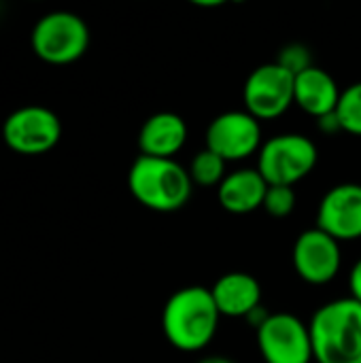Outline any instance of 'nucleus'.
<instances>
[{
	"mask_svg": "<svg viewBox=\"0 0 361 363\" xmlns=\"http://www.w3.org/2000/svg\"><path fill=\"white\" fill-rule=\"evenodd\" d=\"M219 311L211 289L200 285L181 287L174 291L162 311V330L170 347L183 353L206 349L219 328Z\"/></svg>",
	"mask_w": 361,
	"mask_h": 363,
	"instance_id": "obj_1",
	"label": "nucleus"
},
{
	"mask_svg": "<svg viewBox=\"0 0 361 363\" xmlns=\"http://www.w3.org/2000/svg\"><path fill=\"white\" fill-rule=\"evenodd\" d=\"M317 363H361V304L338 298L319 306L309 321Z\"/></svg>",
	"mask_w": 361,
	"mask_h": 363,
	"instance_id": "obj_2",
	"label": "nucleus"
},
{
	"mask_svg": "<svg viewBox=\"0 0 361 363\" xmlns=\"http://www.w3.org/2000/svg\"><path fill=\"white\" fill-rule=\"evenodd\" d=\"M130 194L138 204L155 213L181 211L191 194L194 183L185 166L177 160L138 155L128 174Z\"/></svg>",
	"mask_w": 361,
	"mask_h": 363,
	"instance_id": "obj_3",
	"label": "nucleus"
},
{
	"mask_svg": "<svg viewBox=\"0 0 361 363\" xmlns=\"http://www.w3.org/2000/svg\"><path fill=\"white\" fill-rule=\"evenodd\" d=\"M319 160L317 145L298 132L277 134L268 138L257 153V172L268 185L294 187L306 179Z\"/></svg>",
	"mask_w": 361,
	"mask_h": 363,
	"instance_id": "obj_4",
	"label": "nucleus"
},
{
	"mask_svg": "<svg viewBox=\"0 0 361 363\" xmlns=\"http://www.w3.org/2000/svg\"><path fill=\"white\" fill-rule=\"evenodd\" d=\"M36 55L49 64H70L89 47L87 23L68 11H55L38 19L32 32Z\"/></svg>",
	"mask_w": 361,
	"mask_h": 363,
	"instance_id": "obj_5",
	"label": "nucleus"
},
{
	"mask_svg": "<svg viewBox=\"0 0 361 363\" xmlns=\"http://www.w3.org/2000/svg\"><path fill=\"white\" fill-rule=\"evenodd\" d=\"M294 87L296 77L289 70H285L277 62L262 64L245 81V111L251 113L257 121L277 119L291 108Z\"/></svg>",
	"mask_w": 361,
	"mask_h": 363,
	"instance_id": "obj_6",
	"label": "nucleus"
},
{
	"mask_svg": "<svg viewBox=\"0 0 361 363\" xmlns=\"http://www.w3.org/2000/svg\"><path fill=\"white\" fill-rule=\"evenodd\" d=\"M257 349L266 363H313L309 323L291 313H272L255 332Z\"/></svg>",
	"mask_w": 361,
	"mask_h": 363,
	"instance_id": "obj_7",
	"label": "nucleus"
},
{
	"mask_svg": "<svg viewBox=\"0 0 361 363\" xmlns=\"http://www.w3.org/2000/svg\"><path fill=\"white\" fill-rule=\"evenodd\" d=\"M262 125L247 111H226L206 128V149L223 162L247 160L262 149Z\"/></svg>",
	"mask_w": 361,
	"mask_h": 363,
	"instance_id": "obj_8",
	"label": "nucleus"
},
{
	"mask_svg": "<svg viewBox=\"0 0 361 363\" xmlns=\"http://www.w3.org/2000/svg\"><path fill=\"white\" fill-rule=\"evenodd\" d=\"M62 136L57 115L45 106H23L11 113L2 125L4 143L23 155H40L51 151Z\"/></svg>",
	"mask_w": 361,
	"mask_h": 363,
	"instance_id": "obj_9",
	"label": "nucleus"
},
{
	"mask_svg": "<svg viewBox=\"0 0 361 363\" xmlns=\"http://www.w3.org/2000/svg\"><path fill=\"white\" fill-rule=\"evenodd\" d=\"M291 262L296 274L309 285H328L332 283L343 266L340 242L319 228L304 230L291 249Z\"/></svg>",
	"mask_w": 361,
	"mask_h": 363,
	"instance_id": "obj_10",
	"label": "nucleus"
},
{
	"mask_svg": "<svg viewBox=\"0 0 361 363\" xmlns=\"http://www.w3.org/2000/svg\"><path fill=\"white\" fill-rule=\"evenodd\" d=\"M338 242L361 238V185L340 183L328 189L317 208V225Z\"/></svg>",
	"mask_w": 361,
	"mask_h": 363,
	"instance_id": "obj_11",
	"label": "nucleus"
},
{
	"mask_svg": "<svg viewBox=\"0 0 361 363\" xmlns=\"http://www.w3.org/2000/svg\"><path fill=\"white\" fill-rule=\"evenodd\" d=\"M187 134V123L181 115L170 111L155 113L143 123L138 132L140 155L174 160V155L185 147Z\"/></svg>",
	"mask_w": 361,
	"mask_h": 363,
	"instance_id": "obj_12",
	"label": "nucleus"
},
{
	"mask_svg": "<svg viewBox=\"0 0 361 363\" xmlns=\"http://www.w3.org/2000/svg\"><path fill=\"white\" fill-rule=\"evenodd\" d=\"M211 296L221 317L245 319L253 308L262 306V285L249 272H228L215 281Z\"/></svg>",
	"mask_w": 361,
	"mask_h": 363,
	"instance_id": "obj_13",
	"label": "nucleus"
},
{
	"mask_svg": "<svg viewBox=\"0 0 361 363\" xmlns=\"http://www.w3.org/2000/svg\"><path fill=\"white\" fill-rule=\"evenodd\" d=\"M340 94L343 89L338 87L336 79L319 66H311L309 70L296 74L294 104L315 119L336 113Z\"/></svg>",
	"mask_w": 361,
	"mask_h": 363,
	"instance_id": "obj_14",
	"label": "nucleus"
},
{
	"mask_svg": "<svg viewBox=\"0 0 361 363\" xmlns=\"http://www.w3.org/2000/svg\"><path fill=\"white\" fill-rule=\"evenodd\" d=\"M266 191L268 183L257 168H240L226 174L217 187V200L232 215H249L264 206Z\"/></svg>",
	"mask_w": 361,
	"mask_h": 363,
	"instance_id": "obj_15",
	"label": "nucleus"
},
{
	"mask_svg": "<svg viewBox=\"0 0 361 363\" xmlns=\"http://www.w3.org/2000/svg\"><path fill=\"white\" fill-rule=\"evenodd\" d=\"M226 166L228 162H223L219 155H215L209 149H202L191 157L187 172L191 177V183L198 187H219L228 174Z\"/></svg>",
	"mask_w": 361,
	"mask_h": 363,
	"instance_id": "obj_16",
	"label": "nucleus"
},
{
	"mask_svg": "<svg viewBox=\"0 0 361 363\" xmlns=\"http://www.w3.org/2000/svg\"><path fill=\"white\" fill-rule=\"evenodd\" d=\"M336 117L343 132L361 136V81L343 89L336 106Z\"/></svg>",
	"mask_w": 361,
	"mask_h": 363,
	"instance_id": "obj_17",
	"label": "nucleus"
},
{
	"mask_svg": "<svg viewBox=\"0 0 361 363\" xmlns=\"http://www.w3.org/2000/svg\"><path fill=\"white\" fill-rule=\"evenodd\" d=\"M270 217L283 219L287 215L294 213L296 208V191L294 187L287 185H268L266 198H264V206H262Z\"/></svg>",
	"mask_w": 361,
	"mask_h": 363,
	"instance_id": "obj_18",
	"label": "nucleus"
},
{
	"mask_svg": "<svg viewBox=\"0 0 361 363\" xmlns=\"http://www.w3.org/2000/svg\"><path fill=\"white\" fill-rule=\"evenodd\" d=\"M279 66H283L285 70H289L294 77L296 74H300V72H304V70H309L311 66H315L313 64V53H311V49L306 47V45H302V43H289V45H285L281 51H279V57L274 60Z\"/></svg>",
	"mask_w": 361,
	"mask_h": 363,
	"instance_id": "obj_19",
	"label": "nucleus"
},
{
	"mask_svg": "<svg viewBox=\"0 0 361 363\" xmlns=\"http://www.w3.org/2000/svg\"><path fill=\"white\" fill-rule=\"evenodd\" d=\"M349 291H351L349 298H353L355 302L361 304V257L353 264V268L349 272Z\"/></svg>",
	"mask_w": 361,
	"mask_h": 363,
	"instance_id": "obj_20",
	"label": "nucleus"
},
{
	"mask_svg": "<svg viewBox=\"0 0 361 363\" xmlns=\"http://www.w3.org/2000/svg\"><path fill=\"white\" fill-rule=\"evenodd\" d=\"M270 315H272L270 311H266L264 306H257V308H253V311L245 317V321H247V323L257 332V330H260V328L270 319Z\"/></svg>",
	"mask_w": 361,
	"mask_h": 363,
	"instance_id": "obj_21",
	"label": "nucleus"
},
{
	"mask_svg": "<svg viewBox=\"0 0 361 363\" xmlns=\"http://www.w3.org/2000/svg\"><path fill=\"white\" fill-rule=\"evenodd\" d=\"M317 125H319V130H321V132H326V134H336V132H343V130H340V123H338V117H336V113H330V115H326V117L317 119Z\"/></svg>",
	"mask_w": 361,
	"mask_h": 363,
	"instance_id": "obj_22",
	"label": "nucleus"
},
{
	"mask_svg": "<svg viewBox=\"0 0 361 363\" xmlns=\"http://www.w3.org/2000/svg\"><path fill=\"white\" fill-rule=\"evenodd\" d=\"M198 363H234L230 357H223V355H209V357H202Z\"/></svg>",
	"mask_w": 361,
	"mask_h": 363,
	"instance_id": "obj_23",
	"label": "nucleus"
}]
</instances>
